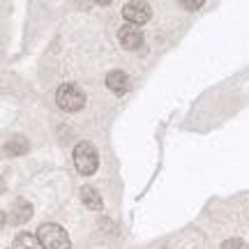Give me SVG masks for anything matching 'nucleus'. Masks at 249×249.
Segmentation results:
<instances>
[{"mask_svg":"<svg viewBox=\"0 0 249 249\" xmlns=\"http://www.w3.org/2000/svg\"><path fill=\"white\" fill-rule=\"evenodd\" d=\"M37 238L42 240L44 249H71V240L67 231L62 229L60 224H42L39 229H37Z\"/></svg>","mask_w":249,"mask_h":249,"instance_id":"1","label":"nucleus"},{"mask_svg":"<svg viewBox=\"0 0 249 249\" xmlns=\"http://www.w3.org/2000/svg\"><path fill=\"white\" fill-rule=\"evenodd\" d=\"M55 104L67 111V113H74V111H81L86 107V92L76 86V83H62L58 92H55Z\"/></svg>","mask_w":249,"mask_h":249,"instance_id":"2","label":"nucleus"},{"mask_svg":"<svg viewBox=\"0 0 249 249\" xmlns=\"http://www.w3.org/2000/svg\"><path fill=\"white\" fill-rule=\"evenodd\" d=\"M74 166L81 176H92L99 166V157L95 145L88 141H79L76 148H74Z\"/></svg>","mask_w":249,"mask_h":249,"instance_id":"3","label":"nucleus"},{"mask_svg":"<svg viewBox=\"0 0 249 249\" xmlns=\"http://www.w3.org/2000/svg\"><path fill=\"white\" fill-rule=\"evenodd\" d=\"M123 17H124V21L132 23V26H143V23L150 21L152 7L145 0H132V2H127L123 7Z\"/></svg>","mask_w":249,"mask_h":249,"instance_id":"4","label":"nucleus"},{"mask_svg":"<svg viewBox=\"0 0 249 249\" xmlns=\"http://www.w3.org/2000/svg\"><path fill=\"white\" fill-rule=\"evenodd\" d=\"M118 39H120L123 49H127V51H136V49L143 46V33L139 30V26H132V23H124L118 30Z\"/></svg>","mask_w":249,"mask_h":249,"instance_id":"5","label":"nucleus"},{"mask_svg":"<svg viewBox=\"0 0 249 249\" xmlns=\"http://www.w3.org/2000/svg\"><path fill=\"white\" fill-rule=\"evenodd\" d=\"M30 217H33V205H30V201L17 198L14 205H12V210H9V222L14 224V226H21V224H26Z\"/></svg>","mask_w":249,"mask_h":249,"instance_id":"6","label":"nucleus"},{"mask_svg":"<svg viewBox=\"0 0 249 249\" xmlns=\"http://www.w3.org/2000/svg\"><path fill=\"white\" fill-rule=\"evenodd\" d=\"M79 194H81L83 205H86L88 210H92V213H102V210H104V201H102V196H99V192L95 189V187L83 185L79 189Z\"/></svg>","mask_w":249,"mask_h":249,"instance_id":"7","label":"nucleus"},{"mask_svg":"<svg viewBox=\"0 0 249 249\" xmlns=\"http://www.w3.org/2000/svg\"><path fill=\"white\" fill-rule=\"evenodd\" d=\"M30 150V141H28L23 134H12L9 141L5 143V155L9 157H23Z\"/></svg>","mask_w":249,"mask_h":249,"instance_id":"8","label":"nucleus"},{"mask_svg":"<svg viewBox=\"0 0 249 249\" xmlns=\"http://www.w3.org/2000/svg\"><path fill=\"white\" fill-rule=\"evenodd\" d=\"M107 88L113 92V95H124L129 90V76L120 70H113L107 74Z\"/></svg>","mask_w":249,"mask_h":249,"instance_id":"9","label":"nucleus"},{"mask_svg":"<svg viewBox=\"0 0 249 249\" xmlns=\"http://www.w3.org/2000/svg\"><path fill=\"white\" fill-rule=\"evenodd\" d=\"M12 249H44V245L37 238V233H18L12 242Z\"/></svg>","mask_w":249,"mask_h":249,"instance_id":"10","label":"nucleus"},{"mask_svg":"<svg viewBox=\"0 0 249 249\" xmlns=\"http://www.w3.org/2000/svg\"><path fill=\"white\" fill-rule=\"evenodd\" d=\"M219 249H249V247H247V242L240 240V238H229V240L222 242Z\"/></svg>","mask_w":249,"mask_h":249,"instance_id":"11","label":"nucleus"},{"mask_svg":"<svg viewBox=\"0 0 249 249\" xmlns=\"http://www.w3.org/2000/svg\"><path fill=\"white\" fill-rule=\"evenodd\" d=\"M180 5H182L185 9H189V12H194V9L203 7V0H182Z\"/></svg>","mask_w":249,"mask_h":249,"instance_id":"12","label":"nucleus"}]
</instances>
